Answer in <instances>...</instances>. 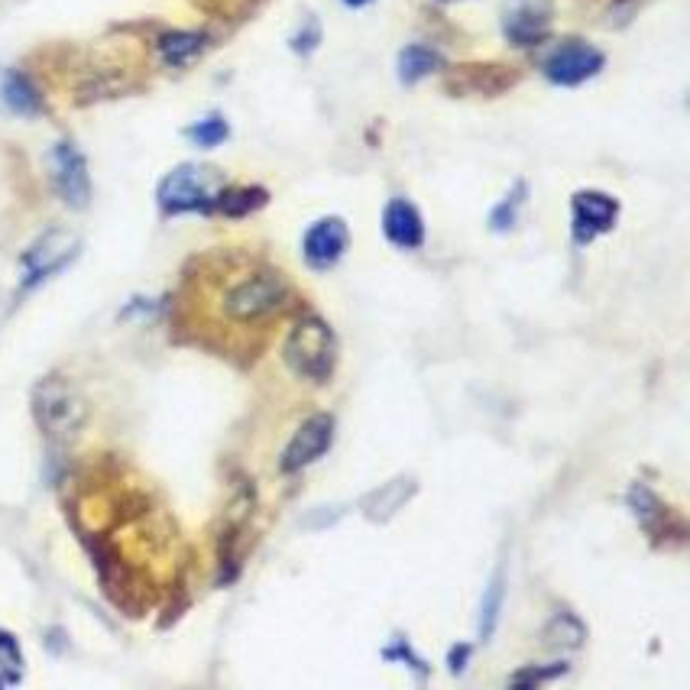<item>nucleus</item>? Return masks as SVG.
Here are the masks:
<instances>
[{
  "label": "nucleus",
  "mask_w": 690,
  "mask_h": 690,
  "mask_svg": "<svg viewBox=\"0 0 690 690\" xmlns=\"http://www.w3.org/2000/svg\"><path fill=\"white\" fill-rule=\"evenodd\" d=\"M218 311L228 324L253 328L279 314L292 299V286L279 269L263 263H230L214 282Z\"/></svg>",
  "instance_id": "f257e3e1"
},
{
  "label": "nucleus",
  "mask_w": 690,
  "mask_h": 690,
  "mask_svg": "<svg viewBox=\"0 0 690 690\" xmlns=\"http://www.w3.org/2000/svg\"><path fill=\"white\" fill-rule=\"evenodd\" d=\"M282 357L289 363V370L302 380H311V383H324L331 380L334 367H338V341H334V331L308 314L302 318L289 338H286V347H282Z\"/></svg>",
  "instance_id": "f03ea898"
},
{
  "label": "nucleus",
  "mask_w": 690,
  "mask_h": 690,
  "mask_svg": "<svg viewBox=\"0 0 690 690\" xmlns=\"http://www.w3.org/2000/svg\"><path fill=\"white\" fill-rule=\"evenodd\" d=\"M221 192H224L221 169L186 162L159 182L156 201L166 214H192V211H214Z\"/></svg>",
  "instance_id": "7ed1b4c3"
},
{
  "label": "nucleus",
  "mask_w": 690,
  "mask_h": 690,
  "mask_svg": "<svg viewBox=\"0 0 690 690\" xmlns=\"http://www.w3.org/2000/svg\"><path fill=\"white\" fill-rule=\"evenodd\" d=\"M33 419L52 441H69L88 419V406L76 386L62 377H46L33 389Z\"/></svg>",
  "instance_id": "20e7f679"
},
{
  "label": "nucleus",
  "mask_w": 690,
  "mask_h": 690,
  "mask_svg": "<svg viewBox=\"0 0 690 690\" xmlns=\"http://www.w3.org/2000/svg\"><path fill=\"white\" fill-rule=\"evenodd\" d=\"M541 69H544V78L551 84L574 88V84H583L587 78H593L603 69V52L587 46V42H564L544 59Z\"/></svg>",
  "instance_id": "39448f33"
},
{
  "label": "nucleus",
  "mask_w": 690,
  "mask_h": 690,
  "mask_svg": "<svg viewBox=\"0 0 690 690\" xmlns=\"http://www.w3.org/2000/svg\"><path fill=\"white\" fill-rule=\"evenodd\" d=\"M331 444H334V419L328 412H318V416L306 419L302 428L292 434L286 454H282V470L286 473L306 470L314 460L324 458Z\"/></svg>",
  "instance_id": "423d86ee"
},
{
  "label": "nucleus",
  "mask_w": 690,
  "mask_h": 690,
  "mask_svg": "<svg viewBox=\"0 0 690 690\" xmlns=\"http://www.w3.org/2000/svg\"><path fill=\"white\" fill-rule=\"evenodd\" d=\"M619 218V201L607 192H577L571 201V228L577 243H590L600 233L613 230Z\"/></svg>",
  "instance_id": "0eeeda50"
},
{
  "label": "nucleus",
  "mask_w": 690,
  "mask_h": 690,
  "mask_svg": "<svg viewBox=\"0 0 690 690\" xmlns=\"http://www.w3.org/2000/svg\"><path fill=\"white\" fill-rule=\"evenodd\" d=\"M551 30V0H509L502 10V33L516 46H536Z\"/></svg>",
  "instance_id": "6e6552de"
},
{
  "label": "nucleus",
  "mask_w": 690,
  "mask_h": 690,
  "mask_svg": "<svg viewBox=\"0 0 690 690\" xmlns=\"http://www.w3.org/2000/svg\"><path fill=\"white\" fill-rule=\"evenodd\" d=\"M78 253V237L69 230H49L42 233L37 243L27 250L23 267H27V286H33L39 279L59 272L72 257Z\"/></svg>",
  "instance_id": "1a4fd4ad"
},
{
  "label": "nucleus",
  "mask_w": 690,
  "mask_h": 690,
  "mask_svg": "<svg viewBox=\"0 0 690 690\" xmlns=\"http://www.w3.org/2000/svg\"><path fill=\"white\" fill-rule=\"evenodd\" d=\"M350 233L341 218H321L306 230L302 253L311 269H331L347 253Z\"/></svg>",
  "instance_id": "9d476101"
},
{
  "label": "nucleus",
  "mask_w": 690,
  "mask_h": 690,
  "mask_svg": "<svg viewBox=\"0 0 690 690\" xmlns=\"http://www.w3.org/2000/svg\"><path fill=\"white\" fill-rule=\"evenodd\" d=\"M52 176H56V189L66 198V204L84 208L91 198V179H88V166L84 156L78 153L72 143H59L52 150Z\"/></svg>",
  "instance_id": "9b49d317"
},
{
  "label": "nucleus",
  "mask_w": 690,
  "mask_h": 690,
  "mask_svg": "<svg viewBox=\"0 0 690 690\" xmlns=\"http://www.w3.org/2000/svg\"><path fill=\"white\" fill-rule=\"evenodd\" d=\"M386 240L402 250H419L424 243V221L419 208L406 198H392L383 211Z\"/></svg>",
  "instance_id": "f8f14e48"
},
{
  "label": "nucleus",
  "mask_w": 690,
  "mask_h": 690,
  "mask_svg": "<svg viewBox=\"0 0 690 690\" xmlns=\"http://www.w3.org/2000/svg\"><path fill=\"white\" fill-rule=\"evenodd\" d=\"M416 480L412 477H396V480H389L383 483L380 490H373L370 497H363V516L370 519V522H389L399 509H406V502L416 497Z\"/></svg>",
  "instance_id": "ddd939ff"
},
{
  "label": "nucleus",
  "mask_w": 690,
  "mask_h": 690,
  "mask_svg": "<svg viewBox=\"0 0 690 690\" xmlns=\"http://www.w3.org/2000/svg\"><path fill=\"white\" fill-rule=\"evenodd\" d=\"M434 69H441V56H438L434 49H428V46H406V49L399 52V78H402L406 84L422 81V78L431 76Z\"/></svg>",
  "instance_id": "4468645a"
},
{
  "label": "nucleus",
  "mask_w": 690,
  "mask_h": 690,
  "mask_svg": "<svg viewBox=\"0 0 690 690\" xmlns=\"http://www.w3.org/2000/svg\"><path fill=\"white\" fill-rule=\"evenodd\" d=\"M267 198H269L267 189H257V186H243V189H228V186H224V192L218 194L214 211H221V214H228V218H243V214L263 208Z\"/></svg>",
  "instance_id": "2eb2a0df"
},
{
  "label": "nucleus",
  "mask_w": 690,
  "mask_h": 690,
  "mask_svg": "<svg viewBox=\"0 0 690 690\" xmlns=\"http://www.w3.org/2000/svg\"><path fill=\"white\" fill-rule=\"evenodd\" d=\"M0 94H3L7 108H10V111H17V114H37L39 111L37 88L30 84V78L20 76V72H10V76L3 78Z\"/></svg>",
  "instance_id": "dca6fc26"
},
{
  "label": "nucleus",
  "mask_w": 690,
  "mask_h": 690,
  "mask_svg": "<svg viewBox=\"0 0 690 690\" xmlns=\"http://www.w3.org/2000/svg\"><path fill=\"white\" fill-rule=\"evenodd\" d=\"M583 639H587V632H583L580 619L571 613H558L548 626H544V642H548L551 649H564V652H571V649H580V646H583Z\"/></svg>",
  "instance_id": "f3484780"
},
{
  "label": "nucleus",
  "mask_w": 690,
  "mask_h": 690,
  "mask_svg": "<svg viewBox=\"0 0 690 690\" xmlns=\"http://www.w3.org/2000/svg\"><path fill=\"white\" fill-rule=\"evenodd\" d=\"M201 49H204V37L198 33H166L159 39V56L169 66H189Z\"/></svg>",
  "instance_id": "a211bd4d"
},
{
  "label": "nucleus",
  "mask_w": 690,
  "mask_h": 690,
  "mask_svg": "<svg viewBox=\"0 0 690 690\" xmlns=\"http://www.w3.org/2000/svg\"><path fill=\"white\" fill-rule=\"evenodd\" d=\"M189 133V140L198 143V147H218V143H224L228 140V120H221V117H208V120H198L194 127L186 130Z\"/></svg>",
  "instance_id": "6ab92c4d"
},
{
  "label": "nucleus",
  "mask_w": 690,
  "mask_h": 690,
  "mask_svg": "<svg viewBox=\"0 0 690 690\" xmlns=\"http://www.w3.org/2000/svg\"><path fill=\"white\" fill-rule=\"evenodd\" d=\"M499 610H502V577H493L483 607H480V639H490L499 622Z\"/></svg>",
  "instance_id": "aec40b11"
},
{
  "label": "nucleus",
  "mask_w": 690,
  "mask_h": 690,
  "mask_svg": "<svg viewBox=\"0 0 690 690\" xmlns=\"http://www.w3.org/2000/svg\"><path fill=\"white\" fill-rule=\"evenodd\" d=\"M526 201V186L519 182L516 186V192L509 194L502 204H499L497 211H493V228L497 230H506V228H512L516 224V214H519V204Z\"/></svg>",
  "instance_id": "412c9836"
},
{
  "label": "nucleus",
  "mask_w": 690,
  "mask_h": 690,
  "mask_svg": "<svg viewBox=\"0 0 690 690\" xmlns=\"http://www.w3.org/2000/svg\"><path fill=\"white\" fill-rule=\"evenodd\" d=\"M568 664H551V668H529V671H519L512 674V684H544V681H554L558 674H564Z\"/></svg>",
  "instance_id": "4be33fe9"
},
{
  "label": "nucleus",
  "mask_w": 690,
  "mask_h": 690,
  "mask_svg": "<svg viewBox=\"0 0 690 690\" xmlns=\"http://www.w3.org/2000/svg\"><path fill=\"white\" fill-rule=\"evenodd\" d=\"M318 39H321L318 27H314V23H308L306 33H299V37L292 39V46H296V52H311V49L318 46Z\"/></svg>",
  "instance_id": "5701e85b"
},
{
  "label": "nucleus",
  "mask_w": 690,
  "mask_h": 690,
  "mask_svg": "<svg viewBox=\"0 0 690 690\" xmlns=\"http://www.w3.org/2000/svg\"><path fill=\"white\" fill-rule=\"evenodd\" d=\"M467 654H470V649H467V646H460V649H454V652H451V671H463V661H467Z\"/></svg>",
  "instance_id": "b1692460"
},
{
  "label": "nucleus",
  "mask_w": 690,
  "mask_h": 690,
  "mask_svg": "<svg viewBox=\"0 0 690 690\" xmlns=\"http://www.w3.org/2000/svg\"><path fill=\"white\" fill-rule=\"evenodd\" d=\"M347 7H367V3H370V0H344Z\"/></svg>",
  "instance_id": "393cba45"
}]
</instances>
